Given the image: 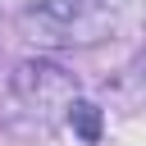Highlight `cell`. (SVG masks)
<instances>
[{
  "label": "cell",
  "mask_w": 146,
  "mask_h": 146,
  "mask_svg": "<svg viewBox=\"0 0 146 146\" xmlns=\"http://www.w3.org/2000/svg\"><path fill=\"white\" fill-rule=\"evenodd\" d=\"M64 119H68V128H73L87 146H96V141H100V110H96L91 100L73 96V100H68V110H64Z\"/></svg>",
  "instance_id": "3957f363"
},
{
  "label": "cell",
  "mask_w": 146,
  "mask_h": 146,
  "mask_svg": "<svg viewBox=\"0 0 146 146\" xmlns=\"http://www.w3.org/2000/svg\"><path fill=\"white\" fill-rule=\"evenodd\" d=\"M123 5L119 0H32L18 14V32L32 46H96L114 36Z\"/></svg>",
  "instance_id": "6da1fadb"
},
{
  "label": "cell",
  "mask_w": 146,
  "mask_h": 146,
  "mask_svg": "<svg viewBox=\"0 0 146 146\" xmlns=\"http://www.w3.org/2000/svg\"><path fill=\"white\" fill-rule=\"evenodd\" d=\"M9 91H14V100H18L36 123H55V119H64L68 100L78 96V82H73V73H64V68L50 64V59H27V64L14 68Z\"/></svg>",
  "instance_id": "7a4b0ae2"
}]
</instances>
